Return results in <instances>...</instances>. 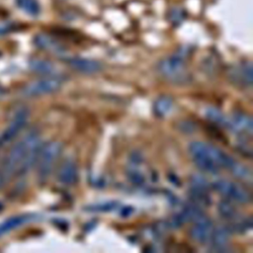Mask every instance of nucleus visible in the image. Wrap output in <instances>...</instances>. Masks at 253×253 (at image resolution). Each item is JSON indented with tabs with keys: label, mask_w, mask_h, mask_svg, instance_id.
<instances>
[{
	"label": "nucleus",
	"mask_w": 253,
	"mask_h": 253,
	"mask_svg": "<svg viewBox=\"0 0 253 253\" xmlns=\"http://www.w3.org/2000/svg\"><path fill=\"white\" fill-rule=\"evenodd\" d=\"M42 139L37 130L29 131L18 142H16L3 163V172L6 176L24 175L36 165L41 147Z\"/></svg>",
	"instance_id": "1"
},
{
	"label": "nucleus",
	"mask_w": 253,
	"mask_h": 253,
	"mask_svg": "<svg viewBox=\"0 0 253 253\" xmlns=\"http://www.w3.org/2000/svg\"><path fill=\"white\" fill-rule=\"evenodd\" d=\"M188 50L180 48L175 53L163 58L158 63V71L165 78L173 82H183L187 78Z\"/></svg>",
	"instance_id": "2"
},
{
	"label": "nucleus",
	"mask_w": 253,
	"mask_h": 253,
	"mask_svg": "<svg viewBox=\"0 0 253 253\" xmlns=\"http://www.w3.org/2000/svg\"><path fill=\"white\" fill-rule=\"evenodd\" d=\"M62 150V144L59 141H49L42 144L37 159L38 176L41 181H45L53 170Z\"/></svg>",
	"instance_id": "3"
},
{
	"label": "nucleus",
	"mask_w": 253,
	"mask_h": 253,
	"mask_svg": "<svg viewBox=\"0 0 253 253\" xmlns=\"http://www.w3.org/2000/svg\"><path fill=\"white\" fill-rule=\"evenodd\" d=\"M214 191L222 195L225 199L239 204H248L252 200L250 192L237 182L225 178L214 180L211 185Z\"/></svg>",
	"instance_id": "4"
},
{
	"label": "nucleus",
	"mask_w": 253,
	"mask_h": 253,
	"mask_svg": "<svg viewBox=\"0 0 253 253\" xmlns=\"http://www.w3.org/2000/svg\"><path fill=\"white\" fill-rule=\"evenodd\" d=\"M189 153L193 162L201 171L213 175L220 170L209 154L206 142L193 141L189 145Z\"/></svg>",
	"instance_id": "5"
},
{
	"label": "nucleus",
	"mask_w": 253,
	"mask_h": 253,
	"mask_svg": "<svg viewBox=\"0 0 253 253\" xmlns=\"http://www.w3.org/2000/svg\"><path fill=\"white\" fill-rule=\"evenodd\" d=\"M30 117V111L26 107H21L14 113L9 124L0 134V146H5L13 141L25 127Z\"/></svg>",
	"instance_id": "6"
},
{
	"label": "nucleus",
	"mask_w": 253,
	"mask_h": 253,
	"mask_svg": "<svg viewBox=\"0 0 253 253\" xmlns=\"http://www.w3.org/2000/svg\"><path fill=\"white\" fill-rule=\"evenodd\" d=\"M61 83V79L55 76L41 78L26 85L22 90V94L23 96L29 98L50 94L58 90Z\"/></svg>",
	"instance_id": "7"
},
{
	"label": "nucleus",
	"mask_w": 253,
	"mask_h": 253,
	"mask_svg": "<svg viewBox=\"0 0 253 253\" xmlns=\"http://www.w3.org/2000/svg\"><path fill=\"white\" fill-rule=\"evenodd\" d=\"M192 222L193 225L190 228L191 238L200 244L208 243L213 229V224L211 218L203 213Z\"/></svg>",
	"instance_id": "8"
},
{
	"label": "nucleus",
	"mask_w": 253,
	"mask_h": 253,
	"mask_svg": "<svg viewBox=\"0 0 253 253\" xmlns=\"http://www.w3.org/2000/svg\"><path fill=\"white\" fill-rule=\"evenodd\" d=\"M228 129L241 137L250 138L253 133V121L252 118L244 113H234L228 121Z\"/></svg>",
	"instance_id": "9"
},
{
	"label": "nucleus",
	"mask_w": 253,
	"mask_h": 253,
	"mask_svg": "<svg viewBox=\"0 0 253 253\" xmlns=\"http://www.w3.org/2000/svg\"><path fill=\"white\" fill-rule=\"evenodd\" d=\"M34 43L42 50L52 52L57 56L66 57V49L65 47L54 38L46 34H38L34 39Z\"/></svg>",
	"instance_id": "10"
},
{
	"label": "nucleus",
	"mask_w": 253,
	"mask_h": 253,
	"mask_svg": "<svg viewBox=\"0 0 253 253\" xmlns=\"http://www.w3.org/2000/svg\"><path fill=\"white\" fill-rule=\"evenodd\" d=\"M64 60L66 63L73 68L74 70L85 73V74H92L96 73L101 70L102 66L101 64L93 59L89 58H83V57H65Z\"/></svg>",
	"instance_id": "11"
},
{
	"label": "nucleus",
	"mask_w": 253,
	"mask_h": 253,
	"mask_svg": "<svg viewBox=\"0 0 253 253\" xmlns=\"http://www.w3.org/2000/svg\"><path fill=\"white\" fill-rule=\"evenodd\" d=\"M58 181L66 186L74 185L78 180V169L76 163L72 159L65 160L57 173Z\"/></svg>",
	"instance_id": "12"
},
{
	"label": "nucleus",
	"mask_w": 253,
	"mask_h": 253,
	"mask_svg": "<svg viewBox=\"0 0 253 253\" xmlns=\"http://www.w3.org/2000/svg\"><path fill=\"white\" fill-rule=\"evenodd\" d=\"M230 228L225 225H217L213 227L210 243L213 250L222 251L228 244L229 241V235H230Z\"/></svg>",
	"instance_id": "13"
},
{
	"label": "nucleus",
	"mask_w": 253,
	"mask_h": 253,
	"mask_svg": "<svg viewBox=\"0 0 253 253\" xmlns=\"http://www.w3.org/2000/svg\"><path fill=\"white\" fill-rule=\"evenodd\" d=\"M36 217L35 214H31V213H26V214H19V215H14L8 219H6L5 221H3L0 224V235L5 234L19 226H22L23 224L33 220Z\"/></svg>",
	"instance_id": "14"
},
{
	"label": "nucleus",
	"mask_w": 253,
	"mask_h": 253,
	"mask_svg": "<svg viewBox=\"0 0 253 253\" xmlns=\"http://www.w3.org/2000/svg\"><path fill=\"white\" fill-rule=\"evenodd\" d=\"M173 99L170 96L162 95L156 99L153 105V112L159 118H164L168 116L173 109Z\"/></svg>",
	"instance_id": "15"
},
{
	"label": "nucleus",
	"mask_w": 253,
	"mask_h": 253,
	"mask_svg": "<svg viewBox=\"0 0 253 253\" xmlns=\"http://www.w3.org/2000/svg\"><path fill=\"white\" fill-rule=\"evenodd\" d=\"M229 171L232 173V175L236 179H238L248 185L252 184V172L247 166L243 165L242 163L236 161Z\"/></svg>",
	"instance_id": "16"
},
{
	"label": "nucleus",
	"mask_w": 253,
	"mask_h": 253,
	"mask_svg": "<svg viewBox=\"0 0 253 253\" xmlns=\"http://www.w3.org/2000/svg\"><path fill=\"white\" fill-rule=\"evenodd\" d=\"M217 211L221 217L232 220L237 218V210L230 200L224 199L218 202L217 204Z\"/></svg>",
	"instance_id": "17"
},
{
	"label": "nucleus",
	"mask_w": 253,
	"mask_h": 253,
	"mask_svg": "<svg viewBox=\"0 0 253 253\" xmlns=\"http://www.w3.org/2000/svg\"><path fill=\"white\" fill-rule=\"evenodd\" d=\"M29 65L34 72L43 75H49L54 70V66L50 61L42 58H33L30 60Z\"/></svg>",
	"instance_id": "18"
},
{
	"label": "nucleus",
	"mask_w": 253,
	"mask_h": 253,
	"mask_svg": "<svg viewBox=\"0 0 253 253\" xmlns=\"http://www.w3.org/2000/svg\"><path fill=\"white\" fill-rule=\"evenodd\" d=\"M205 115L212 123H214L216 125H219L223 127L228 126L229 118L227 116H225L219 109H217L215 107H209V108L206 109Z\"/></svg>",
	"instance_id": "19"
},
{
	"label": "nucleus",
	"mask_w": 253,
	"mask_h": 253,
	"mask_svg": "<svg viewBox=\"0 0 253 253\" xmlns=\"http://www.w3.org/2000/svg\"><path fill=\"white\" fill-rule=\"evenodd\" d=\"M234 73L238 77V81H241L245 85L251 87V85H252V65L250 62H246V63L239 65L234 70Z\"/></svg>",
	"instance_id": "20"
},
{
	"label": "nucleus",
	"mask_w": 253,
	"mask_h": 253,
	"mask_svg": "<svg viewBox=\"0 0 253 253\" xmlns=\"http://www.w3.org/2000/svg\"><path fill=\"white\" fill-rule=\"evenodd\" d=\"M16 4L22 11L31 16H37L41 11L40 4L37 0H16Z\"/></svg>",
	"instance_id": "21"
},
{
	"label": "nucleus",
	"mask_w": 253,
	"mask_h": 253,
	"mask_svg": "<svg viewBox=\"0 0 253 253\" xmlns=\"http://www.w3.org/2000/svg\"><path fill=\"white\" fill-rule=\"evenodd\" d=\"M119 206V203L116 201L104 202V203H97L94 205H88L84 208L85 211L91 212H107L114 211Z\"/></svg>",
	"instance_id": "22"
},
{
	"label": "nucleus",
	"mask_w": 253,
	"mask_h": 253,
	"mask_svg": "<svg viewBox=\"0 0 253 253\" xmlns=\"http://www.w3.org/2000/svg\"><path fill=\"white\" fill-rule=\"evenodd\" d=\"M252 227V220L250 217H244V218H238L234 221L233 225L230 228V230H235L238 232H246L250 230Z\"/></svg>",
	"instance_id": "23"
},
{
	"label": "nucleus",
	"mask_w": 253,
	"mask_h": 253,
	"mask_svg": "<svg viewBox=\"0 0 253 253\" xmlns=\"http://www.w3.org/2000/svg\"><path fill=\"white\" fill-rule=\"evenodd\" d=\"M184 15L185 14H184L183 9H180V8H177V7L172 8L169 12V18L171 19L172 23H175V24H178L181 21H183V19L185 17Z\"/></svg>",
	"instance_id": "24"
},
{
	"label": "nucleus",
	"mask_w": 253,
	"mask_h": 253,
	"mask_svg": "<svg viewBox=\"0 0 253 253\" xmlns=\"http://www.w3.org/2000/svg\"><path fill=\"white\" fill-rule=\"evenodd\" d=\"M128 176H129V179L131 180V182L136 184V185H142L144 183L143 175L138 170H136V169L129 170Z\"/></svg>",
	"instance_id": "25"
},
{
	"label": "nucleus",
	"mask_w": 253,
	"mask_h": 253,
	"mask_svg": "<svg viewBox=\"0 0 253 253\" xmlns=\"http://www.w3.org/2000/svg\"><path fill=\"white\" fill-rule=\"evenodd\" d=\"M13 29L12 23H1L0 24V35H4L9 33Z\"/></svg>",
	"instance_id": "26"
},
{
	"label": "nucleus",
	"mask_w": 253,
	"mask_h": 253,
	"mask_svg": "<svg viewBox=\"0 0 253 253\" xmlns=\"http://www.w3.org/2000/svg\"><path fill=\"white\" fill-rule=\"evenodd\" d=\"M6 177H7V176L4 174V172H3V171H0V189L4 186Z\"/></svg>",
	"instance_id": "27"
}]
</instances>
